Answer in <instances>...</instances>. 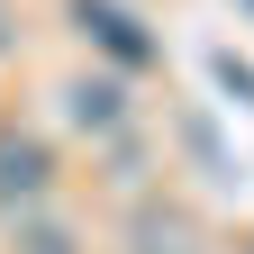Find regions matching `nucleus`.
Instances as JSON below:
<instances>
[{"label": "nucleus", "mask_w": 254, "mask_h": 254, "mask_svg": "<svg viewBox=\"0 0 254 254\" xmlns=\"http://www.w3.org/2000/svg\"><path fill=\"white\" fill-rule=\"evenodd\" d=\"M218 82H227V91H236V100H254V73H245V64H236V55H218Z\"/></svg>", "instance_id": "nucleus-3"}, {"label": "nucleus", "mask_w": 254, "mask_h": 254, "mask_svg": "<svg viewBox=\"0 0 254 254\" xmlns=\"http://www.w3.org/2000/svg\"><path fill=\"white\" fill-rule=\"evenodd\" d=\"M0 37H9V27H0Z\"/></svg>", "instance_id": "nucleus-5"}, {"label": "nucleus", "mask_w": 254, "mask_h": 254, "mask_svg": "<svg viewBox=\"0 0 254 254\" xmlns=\"http://www.w3.org/2000/svg\"><path fill=\"white\" fill-rule=\"evenodd\" d=\"M37 190H46V145L0 136V200H37Z\"/></svg>", "instance_id": "nucleus-2"}, {"label": "nucleus", "mask_w": 254, "mask_h": 254, "mask_svg": "<svg viewBox=\"0 0 254 254\" xmlns=\"http://www.w3.org/2000/svg\"><path fill=\"white\" fill-rule=\"evenodd\" d=\"M73 18H82V37H100L118 64H154V37L118 9V0H73Z\"/></svg>", "instance_id": "nucleus-1"}, {"label": "nucleus", "mask_w": 254, "mask_h": 254, "mask_svg": "<svg viewBox=\"0 0 254 254\" xmlns=\"http://www.w3.org/2000/svg\"><path fill=\"white\" fill-rule=\"evenodd\" d=\"M236 9H254V0H236Z\"/></svg>", "instance_id": "nucleus-4"}]
</instances>
